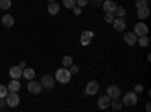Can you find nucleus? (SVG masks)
Returning a JSON list of instances; mask_svg holds the SVG:
<instances>
[{
  "label": "nucleus",
  "instance_id": "nucleus-1",
  "mask_svg": "<svg viewBox=\"0 0 151 112\" xmlns=\"http://www.w3.org/2000/svg\"><path fill=\"white\" fill-rule=\"evenodd\" d=\"M71 77H73V74H71L70 68H65V67L58 68L56 73H55V80H58L59 83H64V85L68 83L71 80Z\"/></svg>",
  "mask_w": 151,
  "mask_h": 112
},
{
  "label": "nucleus",
  "instance_id": "nucleus-2",
  "mask_svg": "<svg viewBox=\"0 0 151 112\" xmlns=\"http://www.w3.org/2000/svg\"><path fill=\"white\" fill-rule=\"evenodd\" d=\"M5 100L8 103L9 108H17L20 105V95L18 92H14V91H8L6 97H5Z\"/></svg>",
  "mask_w": 151,
  "mask_h": 112
},
{
  "label": "nucleus",
  "instance_id": "nucleus-3",
  "mask_svg": "<svg viewBox=\"0 0 151 112\" xmlns=\"http://www.w3.org/2000/svg\"><path fill=\"white\" fill-rule=\"evenodd\" d=\"M136 103H137V94L134 91L124 94V97H122V105L124 106H134Z\"/></svg>",
  "mask_w": 151,
  "mask_h": 112
},
{
  "label": "nucleus",
  "instance_id": "nucleus-4",
  "mask_svg": "<svg viewBox=\"0 0 151 112\" xmlns=\"http://www.w3.org/2000/svg\"><path fill=\"white\" fill-rule=\"evenodd\" d=\"M55 76H50V74H44L42 79H41V85H42V90H53L55 88Z\"/></svg>",
  "mask_w": 151,
  "mask_h": 112
},
{
  "label": "nucleus",
  "instance_id": "nucleus-5",
  "mask_svg": "<svg viewBox=\"0 0 151 112\" xmlns=\"http://www.w3.org/2000/svg\"><path fill=\"white\" fill-rule=\"evenodd\" d=\"M100 90V83L97 80H91V82H88L86 86H85V92L86 95H95Z\"/></svg>",
  "mask_w": 151,
  "mask_h": 112
},
{
  "label": "nucleus",
  "instance_id": "nucleus-6",
  "mask_svg": "<svg viewBox=\"0 0 151 112\" xmlns=\"http://www.w3.org/2000/svg\"><path fill=\"white\" fill-rule=\"evenodd\" d=\"M148 26L141 20L139 23H136L134 24V29H133V33L136 35V36H142V35H148Z\"/></svg>",
  "mask_w": 151,
  "mask_h": 112
},
{
  "label": "nucleus",
  "instance_id": "nucleus-7",
  "mask_svg": "<svg viewBox=\"0 0 151 112\" xmlns=\"http://www.w3.org/2000/svg\"><path fill=\"white\" fill-rule=\"evenodd\" d=\"M106 94L109 95L110 100H113V98H118L121 95V88L118 85H109L107 90H106Z\"/></svg>",
  "mask_w": 151,
  "mask_h": 112
},
{
  "label": "nucleus",
  "instance_id": "nucleus-8",
  "mask_svg": "<svg viewBox=\"0 0 151 112\" xmlns=\"http://www.w3.org/2000/svg\"><path fill=\"white\" fill-rule=\"evenodd\" d=\"M27 90H29V92H32V94H40V92L42 91V85H41V82L32 79V80H29V83H27Z\"/></svg>",
  "mask_w": 151,
  "mask_h": 112
},
{
  "label": "nucleus",
  "instance_id": "nucleus-9",
  "mask_svg": "<svg viewBox=\"0 0 151 112\" xmlns=\"http://www.w3.org/2000/svg\"><path fill=\"white\" fill-rule=\"evenodd\" d=\"M112 26L118 32H124L125 26H127V24H125V18L124 17H115V20L112 21Z\"/></svg>",
  "mask_w": 151,
  "mask_h": 112
},
{
  "label": "nucleus",
  "instance_id": "nucleus-10",
  "mask_svg": "<svg viewBox=\"0 0 151 112\" xmlns=\"http://www.w3.org/2000/svg\"><path fill=\"white\" fill-rule=\"evenodd\" d=\"M95 36V33L92 32V30H83L82 32V35H80V43H82V46H89V43H91V40Z\"/></svg>",
  "mask_w": 151,
  "mask_h": 112
},
{
  "label": "nucleus",
  "instance_id": "nucleus-11",
  "mask_svg": "<svg viewBox=\"0 0 151 112\" xmlns=\"http://www.w3.org/2000/svg\"><path fill=\"white\" fill-rule=\"evenodd\" d=\"M97 105H98V109L106 111V109L110 106V98H109V95H107V94H104V95H100V98H98Z\"/></svg>",
  "mask_w": 151,
  "mask_h": 112
},
{
  "label": "nucleus",
  "instance_id": "nucleus-12",
  "mask_svg": "<svg viewBox=\"0 0 151 112\" xmlns=\"http://www.w3.org/2000/svg\"><path fill=\"white\" fill-rule=\"evenodd\" d=\"M9 77H12V79H20V77H23V68H21L20 65L11 67V68H9Z\"/></svg>",
  "mask_w": 151,
  "mask_h": 112
},
{
  "label": "nucleus",
  "instance_id": "nucleus-13",
  "mask_svg": "<svg viewBox=\"0 0 151 112\" xmlns=\"http://www.w3.org/2000/svg\"><path fill=\"white\" fill-rule=\"evenodd\" d=\"M47 11H48V14L50 15H58L59 14V11H60V5L58 2H48V6H47Z\"/></svg>",
  "mask_w": 151,
  "mask_h": 112
},
{
  "label": "nucleus",
  "instance_id": "nucleus-14",
  "mask_svg": "<svg viewBox=\"0 0 151 112\" xmlns=\"http://www.w3.org/2000/svg\"><path fill=\"white\" fill-rule=\"evenodd\" d=\"M101 8L104 9V12H113V9L116 8V2L115 0H103Z\"/></svg>",
  "mask_w": 151,
  "mask_h": 112
},
{
  "label": "nucleus",
  "instance_id": "nucleus-15",
  "mask_svg": "<svg viewBox=\"0 0 151 112\" xmlns=\"http://www.w3.org/2000/svg\"><path fill=\"white\" fill-rule=\"evenodd\" d=\"M137 41V36L133 33V32H125L124 33V43L129 44V46H134Z\"/></svg>",
  "mask_w": 151,
  "mask_h": 112
},
{
  "label": "nucleus",
  "instance_id": "nucleus-16",
  "mask_svg": "<svg viewBox=\"0 0 151 112\" xmlns=\"http://www.w3.org/2000/svg\"><path fill=\"white\" fill-rule=\"evenodd\" d=\"M136 17L139 20H147L150 17V8L148 6H142V8H137V14Z\"/></svg>",
  "mask_w": 151,
  "mask_h": 112
},
{
  "label": "nucleus",
  "instance_id": "nucleus-17",
  "mask_svg": "<svg viewBox=\"0 0 151 112\" xmlns=\"http://www.w3.org/2000/svg\"><path fill=\"white\" fill-rule=\"evenodd\" d=\"M14 23H15L14 17L9 15V14H6V15H3V17H2V24H3V26H5L6 29H11L12 26H14Z\"/></svg>",
  "mask_w": 151,
  "mask_h": 112
},
{
  "label": "nucleus",
  "instance_id": "nucleus-18",
  "mask_svg": "<svg viewBox=\"0 0 151 112\" xmlns=\"http://www.w3.org/2000/svg\"><path fill=\"white\" fill-rule=\"evenodd\" d=\"M8 91H14V92H18L20 90H21V85H20V82H18V79H12L9 83H8Z\"/></svg>",
  "mask_w": 151,
  "mask_h": 112
},
{
  "label": "nucleus",
  "instance_id": "nucleus-19",
  "mask_svg": "<svg viewBox=\"0 0 151 112\" xmlns=\"http://www.w3.org/2000/svg\"><path fill=\"white\" fill-rule=\"evenodd\" d=\"M23 77L27 79V80H32L35 77V70L33 68H23Z\"/></svg>",
  "mask_w": 151,
  "mask_h": 112
},
{
  "label": "nucleus",
  "instance_id": "nucleus-20",
  "mask_svg": "<svg viewBox=\"0 0 151 112\" xmlns=\"http://www.w3.org/2000/svg\"><path fill=\"white\" fill-rule=\"evenodd\" d=\"M122 100H119V97L118 98H113V100H110V108L113 109V111H119V109H122Z\"/></svg>",
  "mask_w": 151,
  "mask_h": 112
},
{
  "label": "nucleus",
  "instance_id": "nucleus-21",
  "mask_svg": "<svg viewBox=\"0 0 151 112\" xmlns=\"http://www.w3.org/2000/svg\"><path fill=\"white\" fill-rule=\"evenodd\" d=\"M137 44H139L141 47H148L150 46V38L148 35H142V36H137Z\"/></svg>",
  "mask_w": 151,
  "mask_h": 112
},
{
  "label": "nucleus",
  "instance_id": "nucleus-22",
  "mask_svg": "<svg viewBox=\"0 0 151 112\" xmlns=\"http://www.w3.org/2000/svg\"><path fill=\"white\" fill-rule=\"evenodd\" d=\"M113 15H115V17H125V8L116 5V8L113 9Z\"/></svg>",
  "mask_w": 151,
  "mask_h": 112
},
{
  "label": "nucleus",
  "instance_id": "nucleus-23",
  "mask_svg": "<svg viewBox=\"0 0 151 112\" xmlns=\"http://www.w3.org/2000/svg\"><path fill=\"white\" fill-rule=\"evenodd\" d=\"M71 65H73V58H71L70 55H67V56H64V58H62V67L70 68Z\"/></svg>",
  "mask_w": 151,
  "mask_h": 112
},
{
  "label": "nucleus",
  "instance_id": "nucleus-24",
  "mask_svg": "<svg viewBox=\"0 0 151 112\" xmlns=\"http://www.w3.org/2000/svg\"><path fill=\"white\" fill-rule=\"evenodd\" d=\"M12 6V0H0V11H6Z\"/></svg>",
  "mask_w": 151,
  "mask_h": 112
},
{
  "label": "nucleus",
  "instance_id": "nucleus-25",
  "mask_svg": "<svg viewBox=\"0 0 151 112\" xmlns=\"http://www.w3.org/2000/svg\"><path fill=\"white\" fill-rule=\"evenodd\" d=\"M62 6H65L67 9H73L76 6V0H62Z\"/></svg>",
  "mask_w": 151,
  "mask_h": 112
},
{
  "label": "nucleus",
  "instance_id": "nucleus-26",
  "mask_svg": "<svg viewBox=\"0 0 151 112\" xmlns=\"http://www.w3.org/2000/svg\"><path fill=\"white\" fill-rule=\"evenodd\" d=\"M115 20V15H113V12H104V21L107 24H112V21Z\"/></svg>",
  "mask_w": 151,
  "mask_h": 112
},
{
  "label": "nucleus",
  "instance_id": "nucleus-27",
  "mask_svg": "<svg viewBox=\"0 0 151 112\" xmlns=\"http://www.w3.org/2000/svg\"><path fill=\"white\" fill-rule=\"evenodd\" d=\"M148 3H150V0H136L134 6L137 9V8H142V6H148Z\"/></svg>",
  "mask_w": 151,
  "mask_h": 112
},
{
  "label": "nucleus",
  "instance_id": "nucleus-28",
  "mask_svg": "<svg viewBox=\"0 0 151 112\" xmlns=\"http://www.w3.org/2000/svg\"><path fill=\"white\" fill-rule=\"evenodd\" d=\"M101 3H103V0H89V2H88V5H91L94 8H100Z\"/></svg>",
  "mask_w": 151,
  "mask_h": 112
},
{
  "label": "nucleus",
  "instance_id": "nucleus-29",
  "mask_svg": "<svg viewBox=\"0 0 151 112\" xmlns=\"http://www.w3.org/2000/svg\"><path fill=\"white\" fill-rule=\"evenodd\" d=\"M6 94H8V88L5 85H0V98H5Z\"/></svg>",
  "mask_w": 151,
  "mask_h": 112
},
{
  "label": "nucleus",
  "instance_id": "nucleus-30",
  "mask_svg": "<svg viewBox=\"0 0 151 112\" xmlns=\"http://www.w3.org/2000/svg\"><path fill=\"white\" fill-rule=\"evenodd\" d=\"M134 92L136 94H142L144 92V85H141V83H137V85H134Z\"/></svg>",
  "mask_w": 151,
  "mask_h": 112
},
{
  "label": "nucleus",
  "instance_id": "nucleus-31",
  "mask_svg": "<svg viewBox=\"0 0 151 112\" xmlns=\"http://www.w3.org/2000/svg\"><path fill=\"white\" fill-rule=\"evenodd\" d=\"M6 109H9L6 100H5V98H0V111H6Z\"/></svg>",
  "mask_w": 151,
  "mask_h": 112
},
{
  "label": "nucleus",
  "instance_id": "nucleus-32",
  "mask_svg": "<svg viewBox=\"0 0 151 112\" xmlns=\"http://www.w3.org/2000/svg\"><path fill=\"white\" fill-rule=\"evenodd\" d=\"M88 2H89V0H76V5L80 6V8H83V6L88 5Z\"/></svg>",
  "mask_w": 151,
  "mask_h": 112
},
{
  "label": "nucleus",
  "instance_id": "nucleus-33",
  "mask_svg": "<svg viewBox=\"0 0 151 112\" xmlns=\"http://www.w3.org/2000/svg\"><path fill=\"white\" fill-rule=\"evenodd\" d=\"M73 12H74V15H80V14H82V8L76 5V6L73 8Z\"/></svg>",
  "mask_w": 151,
  "mask_h": 112
},
{
  "label": "nucleus",
  "instance_id": "nucleus-34",
  "mask_svg": "<svg viewBox=\"0 0 151 112\" xmlns=\"http://www.w3.org/2000/svg\"><path fill=\"white\" fill-rule=\"evenodd\" d=\"M70 71H71V74H77V73H79V67L73 64V65L70 67Z\"/></svg>",
  "mask_w": 151,
  "mask_h": 112
},
{
  "label": "nucleus",
  "instance_id": "nucleus-35",
  "mask_svg": "<svg viewBox=\"0 0 151 112\" xmlns=\"http://www.w3.org/2000/svg\"><path fill=\"white\" fill-rule=\"evenodd\" d=\"M21 68H26V61H20V64H18Z\"/></svg>",
  "mask_w": 151,
  "mask_h": 112
},
{
  "label": "nucleus",
  "instance_id": "nucleus-36",
  "mask_svg": "<svg viewBox=\"0 0 151 112\" xmlns=\"http://www.w3.org/2000/svg\"><path fill=\"white\" fill-rule=\"evenodd\" d=\"M145 111H147V112H150V111H151V106H150V103H147V106H145Z\"/></svg>",
  "mask_w": 151,
  "mask_h": 112
},
{
  "label": "nucleus",
  "instance_id": "nucleus-37",
  "mask_svg": "<svg viewBox=\"0 0 151 112\" xmlns=\"http://www.w3.org/2000/svg\"><path fill=\"white\" fill-rule=\"evenodd\" d=\"M47 2H53V0H47Z\"/></svg>",
  "mask_w": 151,
  "mask_h": 112
}]
</instances>
